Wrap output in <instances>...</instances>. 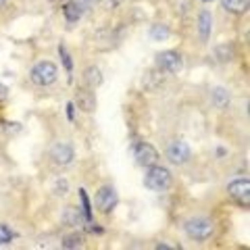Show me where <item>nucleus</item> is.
I'll use <instances>...</instances> for the list:
<instances>
[{"label":"nucleus","mask_w":250,"mask_h":250,"mask_svg":"<svg viewBox=\"0 0 250 250\" xmlns=\"http://www.w3.org/2000/svg\"><path fill=\"white\" fill-rule=\"evenodd\" d=\"M83 221V215L80 213L77 208L73 207H65V213H62V223L69 225V228H77V225H82Z\"/></svg>","instance_id":"13"},{"label":"nucleus","mask_w":250,"mask_h":250,"mask_svg":"<svg viewBox=\"0 0 250 250\" xmlns=\"http://www.w3.org/2000/svg\"><path fill=\"white\" fill-rule=\"evenodd\" d=\"M59 52H61V57H62V65H65V69L69 73H71V69H73V62H71V57L67 54L65 50V46H59Z\"/></svg>","instance_id":"22"},{"label":"nucleus","mask_w":250,"mask_h":250,"mask_svg":"<svg viewBox=\"0 0 250 250\" xmlns=\"http://www.w3.org/2000/svg\"><path fill=\"white\" fill-rule=\"evenodd\" d=\"M190 154H192V150L184 140H175V142H171L167 146V159L173 163V165H184V163L190 159Z\"/></svg>","instance_id":"6"},{"label":"nucleus","mask_w":250,"mask_h":250,"mask_svg":"<svg viewBox=\"0 0 250 250\" xmlns=\"http://www.w3.org/2000/svg\"><path fill=\"white\" fill-rule=\"evenodd\" d=\"M228 192L240 205H244V207L250 205V182L248 179H236V182H231L228 186Z\"/></svg>","instance_id":"8"},{"label":"nucleus","mask_w":250,"mask_h":250,"mask_svg":"<svg viewBox=\"0 0 250 250\" xmlns=\"http://www.w3.org/2000/svg\"><path fill=\"white\" fill-rule=\"evenodd\" d=\"M13 240V231L9 229V225H0V246L9 244Z\"/></svg>","instance_id":"21"},{"label":"nucleus","mask_w":250,"mask_h":250,"mask_svg":"<svg viewBox=\"0 0 250 250\" xmlns=\"http://www.w3.org/2000/svg\"><path fill=\"white\" fill-rule=\"evenodd\" d=\"M213 103L217 108H228L229 104V92L225 90V88H215L213 92Z\"/></svg>","instance_id":"17"},{"label":"nucleus","mask_w":250,"mask_h":250,"mask_svg":"<svg viewBox=\"0 0 250 250\" xmlns=\"http://www.w3.org/2000/svg\"><path fill=\"white\" fill-rule=\"evenodd\" d=\"M6 98H9V90H6L4 85L0 83V100H6Z\"/></svg>","instance_id":"25"},{"label":"nucleus","mask_w":250,"mask_h":250,"mask_svg":"<svg viewBox=\"0 0 250 250\" xmlns=\"http://www.w3.org/2000/svg\"><path fill=\"white\" fill-rule=\"evenodd\" d=\"M75 103L83 113H92L96 108V96H94L92 88H77L75 90Z\"/></svg>","instance_id":"9"},{"label":"nucleus","mask_w":250,"mask_h":250,"mask_svg":"<svg viewBox=\"0 0 250 250\" xmlns=\"http://www.w3.org/2000/svg\"><path fill=\"white\" fill-rule=\"evenodd\" d=\"M134 154H136V163L142 167H152L159 163V152H156V148L148 142H140L134 148Z\"/></svg>","instance_id":"5"},{"label":"nucleus","mask_w":250,"mask_h":250,"mask_svg":"<svg viewBox=\"0 0 250 250\" xmlns=\"http://www.w3.org/2000/svg\"><path fill=\"white\" fill-rule=\"evenodd\" d=\"M80 198H82V207H83V219L88 223H92V207H90V200H88L85 190H80Z\"/></svg>","instance_id":"19"},{"label":"nucleus","mask_w":250,"mask_h":250,"mask_svg":"<svg viewBox=\"0 0 250 250\" xmlns=\"http://www.w3.org/2000/svg\"><path fill=\"white\" fill-rule=\"evenodd\" d=\"M182 54L175 50H165L161 54H156V67L165 73H179L182 71Z\"/></svg>","instance_id":"4"},{"label":"nucleus","mask_w":250,"mask_h":250,"mask_svg":"<svg viewBox=\"0 0 250 250\" xmlns=\"http://www.w3.org/2000/svg\"><path fill=\"white\" fill-rule=\"evenodd\" d=\"M184 229L192 240L202 242V240H208L210 236H213L215 228H213V221L207 219V217H192L184 223Z\"/></svg>","instance_id":"2"},{"label":"nucleus","mask_w":250,"mask_h":250,"mask_svg":"<svg viewBox=\"0 0 250 250\" xmlns=\"http://www.w3.org/2000/svg\"><path fill=\"white\" fill-rule=\"evenodd\" d=\"M117 192L113 190V188H100V190L96 192V198H94V202H96V208L100 210V213H111V210L117 207Z\"/></svg>","instance_id":"7"},{"label":"nucleus","mask_w":250,"mask_h":250,"mask_svg":"<svg viewBox=\"0 0 250 250\" xmlns=\"http://www.w3.org/2000/svg\"><path fill=\"white\" fill-rule=\"evenodd\" d=\"M217 57H219V61H221V62L231 61L233 59V48L229 44L228 46H219V48H217Z\"/></svg>","instance_id":"20"},{"label":"nucleus","mask_w":250,"mask_h":250,"mask_svg":"<svg viewBox=\"0 0 250 250\" xmlns=\"http://www.w3.org/2000/svg\"><path fill=\"white\" fill-rule=\"evenodd\" d=\"M144 186L152 192H161V190H167L171 186V171L161 167V165H152L148 167L146 175H144Z\"/></svg>","instance_id":"1"},{"label":"nucleus","mask_w":250,"mask_h":250,"mask_svg":"<svg viewBox=\"0 0 250 250\" xmlns=\"http://www.w3.org/2000/svg\"><path fill=\"white\" fill-rule=\"evenodd\" d=\"M54 190H57V194H67V182L65 179H59V182L54 184Z\"/></svg>","instance_id":"23"},{"label":"nucleus","mask_w":250,"mask_h":250,"mask_svg":"<svg viewBox=\"0 0 250 250\" xmlns=\"http://www.w3.org/2000/svg\"><path fill=\"white\" fill-rule=\"evenodd\" d=\"M50 156H52L54 163H59V165H69V163L73 161V148L69 144H57V146H52Z\"/></svg>","instance_id":"10"},{"label":"nucleus","mask_w":250,"mask_h":250,"mask_svg":"<svg viewBox=\"0 0 250 250\" xmlns=\"http://www.w3.org/2000/svg\"><path fill=\"white\" fill-rule=\"evenodd\" d=\"M67 117H69V121H73V103L67 104Z\"/></svg>","instance_id":"26"},{"label":"nucleus","mask_w":250,"mask_h":250,"mask_svg":"<svg viewBox=\"0 0 250 250\" xmlns=\"http://www.w3.org/2000/svg\"><path fill=\"white\" fill-rule=\"evenodd\" d=\"M77 2H80L83 9H92V6L96 4V0H77Z\"/></svg>","instance_id":"24"},{"label":"nucleus","mask_w":250,"mask_h":250,"mask_svg":"<svg viewBox=\"0 0 250 250\" xmlns=\"http://www.w3.org/2000/svg\"><path fill=\"white\" fill-rule=\"evenodd\" d=\"M31 82L36 85H50L57 82V75H59V69L54 62H48V61H42L31 69Z\"/></svg>","instance_id":"3"},{"label":"nucleus","mask_w":250,"mask_h":250,"mask_svg":"<svg viewBox=\"0 0 250 250\" xmlns=\"http://www.w3.org/2000/svg\"><path fill=\"white\" fill-rule=\"evenodd\" d=\"M221 6L233 15H242L248 11V0H221Z\"/></svg>","instance_id":"14"},{"label":"nucleus","mask_w":250,"mask_h":250,"mask_svg":"<svg viewBox=\"0 0 250 250\" xmlns=\"http://www.w3.org/2000/svg\"><path fill=\"white\" fill-rule=\"evenodd\" d=\"M83 6L77 2V0H69V2L62 6V13H65V19L69 21V23H77L82 19V15H83Z\"/></svg>","instance_id":"11"},{"label":"nucleus","mask_w":250,"mask_h":250,"mask_svg":"<svg viewBox=\"0 0 250 250\" xmlns=\"http://www.w3.org/2000/svg\"><path fill=\"white\" fill-rule=\"evenodd\" d=\"M210 29H213V15L208 11H202L198 17V31H200V40L207 42L210 38Z\"/></svg>","instance_id":"12"},{"label":"nucleus","mask_w":250,"mask_h":250,"mask_svg":"<svg viewBox=\"0 0 250 250\" xmlns=\"http://www.w3.org/2000/svg\"><path fill=\"white\" fill-rule=\"evenodd\" d=\"M202 2H213V0H202Z\"/></svg>","instance_id":"28"},{"label":"nucleus","mask_w":250,"mask_h":250,"mask_svg":"<svg viewBox=\"0 0 250 250\" xmlns=\"http://www.w3.org/2000/svg\"><path fill=\"white\" fill-rule=\"evenodd\" d=\"M4 2H6V0H0V6H2V4H4Z\"/></svg>","instance_id":"27"},{"label":"nucleus","mask_w":250,"mask_h":250,"mask_svg":"<svg viewBox=\"0 0 250 250\" xmlns=\"http://www.w3.org/2000/svg\"><path fill=\"white\" fill-rule=\"evenodd\" d=\"M83 80H85V83H88V88H98L100 83H103V75H100V71L96 67H88L83 71Z\"/></svg>","instance_id":"15"},{"label":"nucleus","mask_w":250,"mask_h":250,"mask_svg":"<svg viewBox=\"0 0 250 250\" xmlns=\"http://www.w3.org/2000/svg\"><path fill=\"white\" fill-rule=\"evenodd\" d=\"M167 38H169V29L165 25H152V29H150V40L163 42V40H167Z\"/></svg>","instance_id":"18"},{"label":"nucleus","mask_w":250,"mask_h":250,"mask_svg":"<svg viewBox=\"0 0 250 250\" xmlns=\"http://www.w3.org/2000/svg\"><path fill=\"white\" fill-rule=\"evenodd\" d=\"M83 246V236L80 231H73V233H67L62 238V248L65 250H73V248H82Z\"/></svg>","instance_id":"16"}]
</instances>
